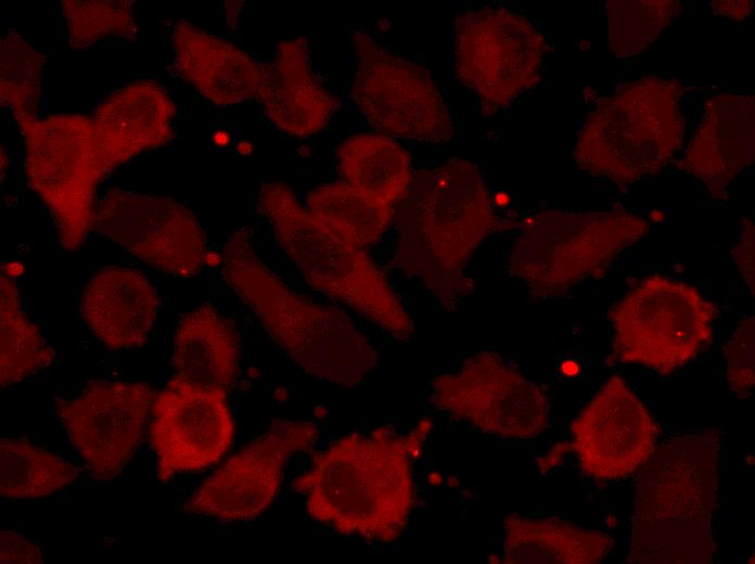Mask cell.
Masks as SVG:
<instances>
[{"instance_id": "cell-7", "label": "cell", "mask_w": 755, "mask_h": 564, "mask_svg": "<svg viewBox=\"0 0 755 564\" xmlns=\"http://www.w3.org/2000/svg\"><path fill=\"white\" fill-rule=\"evenodd\" d=\"M648 231L644 218L624 208L540 211L523 222L509 252V271L535 298L556 297L604 274Z\"/></svg>"}, {"instance_id": "cell-21", "label": "cell", "mask_w": 755, "mask_h": 564, "mask_svg": "<svg viewBox=\"0 0 755 564\" xmlns=\"http://www.w3.org/2000/svg\"><path fill=\"white\" fill-rule=\"evenodd\" d=\"M172 46L180 76L214 104L256 95L261 66L234 44L181 20L174 26Z\"/></svg>"}, {"instance_id": "cell-2", "label": "cell", "mask_w": 755, "mask_h": 564, "mask_svg": "<svg viewBox=\"0 0 755 564\" xmlns=\"http://www.w3.org/2000/svg\"><path fill=\"white\" fill-rule=\"evenodd\" d=\"M496 223L478 167L451 158L413 177L397 218L396 264L453 309L473 291L466 265Z\"/></svg>"}, {"instance_id": "cell-33", "label": "cell", "mask_w": 755, "mask_h": 564, "mask_svg": "<svg viewBox=\"0 0 755 564\" xmlns=\"http://www.w3.org/2000/svg\"><path fill=\"white\" fill-rule=\"evenodd\" d=\"M0 559L1 563H42L40 549L23 537L11 530L0 531Z\"/></svg>"}, {"instance_id": "cell-25", "label": "cell", "mask_w": 755, "mask_h": 564, "mask_svg": "<svg viewBox=\"0 0 755 564\" xmlns=\"http://www.w3.org/2000/svg\"><path fill=\"white\" fill-rule=\"evenodd\" d=\"M337 158L343 182L388 206L404 201L411 188L410 158L388 137L351 136L338 148Z\"/></svg>"}, {"instance_id": "cell-9", "label": "cell", "mask_w": 755, "mask_h": 564, "mask_svg": "<svg viewBox=\"0 0 755 564\" xmlns=\"http://www.w3.org/2000/svg\"><path fill=\"white\" fill-rule=\"evenodd\" d=\"M715 303L699 290L662 274L632 286L610 310L612 358L669 375L713 341Z\"/></svg>"}, {"instance_id": "cell-32", "label": "cell", "mask_w": 755, "mask_h": 564, "mask_svg": "<svg viewBox=\"0 0 755 564\" xmlns=\"http://www.w3.org/2000/svg\"><path fill=\"white\" fill-rule=\"evenodd\" d=\"M755 319L745 317L729 337L724 352L727 381L730 389L740 398L752 395L755 386Z\"/></svg>"}, {"instance_id": "cell-29", "label": "cell", "mask_w": 755, "mask_h": 564, "mask_svg": "<svg viewBox=\"0 0 755 564\" xmlns=\"http://www.w3.org/2000/svg\"><path fill=\"white\" fill-rule=\"evenodd\" d=\"M609 40L619 57L644 50L676 14L675 1H610Z\"/></svg>"}, {"instance_id": "cell-36", "label": "cell", "mask_w": 755, "mask_h": 564, "mask_svg": "<svg viewBox=\"0 0 755 564\" xmlns=\"http://www.w3.org/2000/svg\"><path fill=\"white\" fill-rule=\"evenodd\" d=\"M210 141L217 149H226L232 142L231 132L225 128H217L210 134Z\"/></svg>"}, {"instance_id": "cell-20", "label": "cell", "mask_w": 755, "mask_h": 564, "mask_svg": "<svg viewBox=\"0 0 755 564\" xmlns=\"http://www.w3.org/2000/svg\"><path fill=\"white\" fill-rule=\"evenodd\" d=\"M159 297L139 270L104 267L85 286L80 313L93 335L110 349L145 344L154 326Z\"/></svg>"}, {"instance_id": "cell-34", "label": "cell", "mask_w": 755, "mask_h": 564, "mask_svg": "<svg viewBox=\"0 0 755 564\" xmlns=\"http://www.w3.org/2000/svg\"><path fill=\"white\" fill-rule=\"evenodd\" d=\"M741 238L732 251V257L737 267L751 291L753 298L755 294L754 277V225L751 219H745L742 226Z\"/></svg>"}, {"instance_id": "cell-13", "label": "cell", "mask_w": 755, "mask_h": 564, "mask_svg": "<svg viewBox=\"0 0 755 564\" xmlns=\"http://www.w3.org/2000/svg\"><path fill=\"white\" fill-rule=\"evenodd\" d=\"M313 423L278 420L231 457L182 505L190 514L223 522L251 521L273 503L285 465L318 438Z\"/></svg>"}, {"instance_id": "cell-38", "label": "cell", "mask_w": 755, "mask_h": 564, "mask_svg": "<svg viewBox=\"0 0 755 564\" xmlns=\"http://www.w3.org/2000/svg\"><path fill=\"white\" fill-rule=\"evenodd\" d=\"M236 151L242 155L251 154L253 151V144L249 141L242 140L236 144Z\"/></svg>"}, {"instance_id": "cell-24", "label": "cell", "mask_w": 755, "mask_h": 564, "mask_svg": "<svg viewBox=\"0 0 755 564\" xmlns=\"http://www.w3.org/2000/svg\"><path fill=\"white\" fill-rule=\"evenodd\" d=\"M503 557L507 564H594L614 539L558 517L533 518L516 513L503 520Z\"/></svg>"}, {"instance_id": "cell-19", "label": "cell", "mask_w": 755, "mask_h": 564, "mask_svg": "<svg viewBox=\"0 0 755 564\" xmlns=\"http://www.w3.org/2000/svg\"><path fill=\"white\" fill-rule=\"evenodd\" d=\"M754 158V105L751 97L721 94L705 114L678 168L699 179L715 197Z\"/></svg>"}, {"instance_id": "cell-31", "label": "cell", "mask_w": 755, "mask_h": 564, "mask_svg": "<svg viewBox=\"0 0 755 564\" xmlns=\"http://www.w3.org/2000/svg\"><path fill=\"white\" fill-rule=\"evenodd\" d=\"M68 41L84 48L110 35L133 39L136 25L131 1H63Z\"/></svg>"}, {"instance_id": "cell-23", "label": "cell", "mask_w": 755, "mask_h": 564, "mask_svg": "<svg viewBox=\"0 0 755 564\" xmlns=\"http://www.w3.org/2000/svg\"><path fill=\"white\" fill-rule=\"evenodd\" d=\"M240 345L234 323L203 304L180 319L174 338L176 375L228 390L239 373Z\"/></svg>"}, {"instance_id": "cell-3", "label": "cell", "mask_w": 755, "mask_h": 564, "mask_svg": "<svg viewBox=\"0 0 755 564\" xmlns=\"http://www.w3.org/2000/svg\"><path fill=\"white\" fill-rule=\"evenodd\" d=\"M221 274L270 337L308 374L350 387L376 367V350L347 315L289 287L258 257L246 229L225 243Z\"/></svg>"}, {"instance_id": "cell-8", "label": "cell", "mask_w": 755, "mask_h": 564, "mask_svg": "<svg viewBox=\"0 0 755 564\" xmlns=\"http://www.w3.org/2000/svg\"><path fill=\"white\" fill-rule=\"evenodd\" d=\"M16 121L29 183L49 208L60 245L75 252L93 228L97 188L117 165L92 117L34 115Z\"/></svg>"}, {"instance_id": "cell-18", "label": "cell", "mask_w": 755, "mask_h": 564, "mask_svg": "<svg viewBox=\"0 0 755 564\" xmlns=\"http://www.w3.org/2000/svg\"><path fill=\"white\" fill-rule=\"evenodd\" d=\"M255 97L277 128L296 137L323 129L340 106L313 75L303 37L278 44L274 59L261 66Z\"/></svg>"}, {"instance_id": "cell-12", "label": "cell", "mask_w": 755, "mask_h": 564, "mask_svg": "<svg viewBox=\"0 0 755 564\" xmlns=\"http://www.w3.org/2000/svg\"><path fill=\"white\" fill-rule=\"evenodd\" d=\"M353 98L380 132L431 143L453 137V123L428 72L380 47L363 30L350 38Z\"/></svg>"}, {"instance_id": "cell-27", "label": "cell", "mask_w": 755, "mask_h": 564, "mask_svg": "<svg viewBox=\"0 0 755 564\" xmlns=\"http://www.w3.org/2000/svg\"><path fill=\"white\" fill-rule=\"evenodd\" d=\"M0 331L1 388L53 362V348L23 311L18 290L4 273L0 277Z\"/></svg>"}, {"instance_id": "cell-17", "label": "cell", "mask_w": 755, "mask_h": 564, "mask_svg": "<svg viewBox=\"0 0 755 564\" xmlns=\"http://www.w3.org/2000/svg\"><path fill=\"white\" fill-rule=\"evenodd\" d=\"M568 452L594 479L632 475L654 454L657 424L626 381L612 375L571 423Z\"/></svg>"}, {"instance_id": "cell-30", "label": "cell", "mask_w": 755, "mask_h": 564, "mask_svg": "<svg viewBox=\"0 0 755 564\" xmlns=\"http://www.w3.org/2000/svg\"><path fill=\"white\" fill-rule=\"evenodd\" d=\"M43 55L10 30L1 41V104L15 120L36 115Z\"/></svg>"}, {"instance_id": "cell-40", "label": "cell", "mask_w": 755, "mask_h": 564, "mask_svg": "<svg viewBox=\"0 0 755 564\" xmlns=\"http://www.w3.org/2000/svg\"><path fill=\"white\" fill-rule=\"evenodd\" d=\"M651 218H652V220L658 222L660 220L663 219V214L661 211L654 210L651 213Z\"/></svg>"}, {"instance_id": "cell-35", "label": "cell", "mask_w": 755, "mask_h": 564, "mask_svg": "<svg viewBox=\"0 0 755 564\" xmlns=\"http://www.w3.org/2000/svg\"><path fill=\"white\" fill-rule=\"evenodd\" d=\"M712 8L718 14L727 15L731 18H743L752 12V1H714Z\"/></svg>"}, {"instance_id": "cell-15", "label": "cell", "mask_w": 755, "mask_h": 564, "mask_svg": "<svg viewBox=\"0 0 755 564\" xmlns=\"http://www.w3.org/2000/svg\"><path fill=\"white\" fill-rule=\"evenodd\" d=\"M155 396L145 383L92 381L74 398H54L68 440L98 479L114 478L131 459Z\"/></svg>"}, {"instance_id": "cell-22", "label": "cell", "mask_w": 755, "mask_h": 564, "mask_svg": "<svg viewBox=\"0 0 755 564\" xmlns=\"http://www.w3.org/2000/svg\"><path fill=\"white\" fill-rule=\"evenodd\" d=\"M175 103L155 81L138 80L115 90L95 108L93 120L117 165L174 136Z\"/></svg>"}, {"instance_id": "cell-37", "label": "cell", "mask_w": 755, "mask_h": 564, "mask_svg": "<svg viewBox=\"0 0 755 564\" xmlns=\"http://www.w3.org/2000/svg\"><path fill=\"white\" fill-rule=\"evenodd\" d=\"M561 371L566 376H575L579 373L580 367L573 360H566L561 364Z\"/></svg>"}, {"instance_id": "cell-39", "label": "cell", "mask_w": 755, "mask_h": 564, "mask_svg": "<svg viewBox=\"0 0 755 564\" xmlns=\"http://www.w3.org/2000/svg\"><path fill=\"white\" fill-rule=\"evenodd\" d=\"M222 261V258L218 254L207 253L205 256V262L208 265H217Z\"/></svg>"}, {"instance_id": "cell-11", "label": "cell", "mask_w": 755, "mask_h": 564, "mask_svg": "<svg viewBox=\"0 0 755 564\" xmlns=\"http://www.w3.org/2000/svg\"><path fill=\"white\" fill-rule=\"evenodd\" d=\"M432 405L449 418L504 439H533L549 425L542 388L495 351L483 350L432 382Z\"/></svg>"}, {"instance_id": "cell-6", "label": "cell", "mask_w": 755, "mask_h": 564, "mask_svg": "<svg viewBox=\"0 0 755 564\" xmlns=\"http://www.w3.org/2000/svg\"><path fill=\"white\" fill-rule=\"evenodd\" d=\"M681 94L677 81L656 77L619 87L580 130L577 166L619 188L660 172L682 144Z\"/></svg>"}, {"instance_id": "cell-4", "label": "cell", "mask_w": 755, "mask_h": 564, "mask_svg": "<svg viewBox=\"0 0 755 564\" xmlns=\"http://www.w3.org/2000/svg\"><path fill=\"white\" fill-rule=\"evenodd\" d=\"M718 452V436L704 431L669 443L649 459L636 487L628 562H711Z\"/></svg>"}, {"instance_id": "cell-5", "label": "cell", "mask_w": 755, "mask_h": 564, "mask_svg": "<svg viewBox=\"0 0 755 564\" xmlns=\"http://www.w3.org/2000/svg\"><path fill=\"white\" fill-rule=\"evenodd\" d=\"M258 207L276 240L316 291L349 307L399 341L413 321L364 246L330 228L280 182L259 189Z\"/></svg>"}, {"instance_id": "cell-16", "label": "cell", "mask_w": 755, "mask_h": 564, "mask_svg": "<svg viewBox=\"0 0 755 564\" xmlns=\"http://www.w3.org/2000/svg\"><path fill=\"white\" fill-rule=\"evenodd\" d=\"M234 434L227 392L175 375L156 394L151 438L157 477L202 471L229 449Z\"/></svg>"}, {"instance_id": "cell-26", "label": "cell", "mask_w": 755, "mask_h": 564, "mask_svg": "<svg viewBox=\"0 0 755 564\" xmlns=\"http://www.w3.org/2000/svg\"><path fill=\"white\" fill-rule=\"evenodd\" d=\"M79 475L62 457L27 439H0V495L10 500L39 499L62 490Z\"/></svg>"}, {"instance_id": "cell-28", "label": "cell", "mask_w": 755, "mask_h": 564, "mask_svg": "<svg viewBox=\"0 0 755 564\" xmlns=\"http://www.w3.org/2000/svg\"><path fill=\"white\" fill-rule=\"evenodd\" d=\"M306 208L321 222L367 246L381 239L394 209L345 182L318 185L306 196Z\"/></svg>"}, {"instance_id": "cell-1", "label": "cell", "mask_w": 755, "mask_h": 564, "mask_svg": "<svg viewBox=\"0 0 755 564\" xmlns=\"http://www.w3.org/2000/svg\"><path fill=\"white\" fill-rule=\"evenodd\" d=\"M432 427L424 418L406 434L383 425L345 435L315 457L293 488L318 523L371 542L395 541L413 508L412 461Z\"/></svg>"}, {"instance_id": "cell-14", "label": "cell", "mask_w": 755, "mask_h": 564, "mask_svg": "<svg viewBox=\"0 0 755 564\" xmlns=\"http://www.w3.org/2000/svg\"><path fill=\"white\" fill-rule=\"evenodd\" d=\"M93 229L149 266L179 278L192 277L205 262L201 223L168 197L111 189L95 205Z\"/></svg>"}, {"instance_id": "cell-10", "label": "cell", "mask_w": 755, "mask_h": 564, "mask_svg": "<svg viewBox=\"0 0 755 564\" xmlns=\"http://www.w3.org/2000/svg\"><path fill=\"white\" fill-rule=\"evenodd\" d=\"M457 79L490 116L539 80L546 51L541 33L523 15L502 8L469 10L453 26Z\"/></svg>"}]
</instances>
